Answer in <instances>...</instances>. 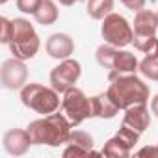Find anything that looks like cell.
I'll return each instance as SVG.
<instances>
[{
	"instance_id": "7a4b0ae2",
	"label": "cell",
	"mask_w": 158,
	"mask_h": 158,
	"mask_svg": "<svg viewBox=\"0 0 158 158\" xmlns=\"http://www.w3.org/2000/svg\"><path fill=\"white\" fill-rule=\"evenodd\" d=\"M106 93L119 110H127L134 104H147L151 89L136 74H117L110 78V88Z\"/></svg>"
},
{
	"instance_id": "30bf717a",
	"label": "cell",
	"mask_w": 158,
	"mask_h": 158,
	"mask_svg": "<svg viewBox=\"0 0 158 158\" xmlns=\"http://www.w3.org/2000/svg\"><path fill=\"white\" fill-rule=\"evenodd\" d=\"M45 50L50 58L54 60H67L71 58V54L74 52V41L69 34H63V32H58V34H52L48 35L47 43H45Z\"/></svg>"
},
{
	"instance_id": "ba28073f",
	"label": "cell",
	"mask_w": 158,
	"mask_h": 158,
	"mask_svg": "<svg viewBox=\"0 0 158 158\" xmlns=\"http://www.w3.org/2000/svg\"><path fill=\"white\" fill-rule=\"evenodd\" d=\"M0 82L6 89H23L28 84V67L19 58H10L0 67Z\"/></svg>"
},
{
	"instance_id": "6da1fadb",
	"label": "cell",
	"mask_w": 158,
	"mask_h": 158,
	"mask_svg": "<svg viewBox=\"0 0 158 158\" xmlns=\"http://www.w3.org/2000/svg\"><path fill=\"white\" fill-rule=\"evenodd\" d=\"M73 123L65 114H48L41 119H35L28 125V134L32 138L34 145H48V147H60L69 141Z\"/></svg>"
},
{
	"instance_id": "603a6c76",
	"label": "cell",
	"mask_w": 158,
	"mask_h": 158,
	"mask_svg": "<svg viewBox=\"0 0 158 158\" xmlns=\"http://www.w3.org/2000/svg\"><path fill=\"white\" fill-rule=\"evenodd\" d=\"M13 39V21H10L8 17L0 19V43L10 45Z\"/></svg>"
},
{
	"instance_id": "cb8c5ba5",
	"label": "cell",
	"mask_w": 158,
	"mask_h": 158,
	"mask_svg": "<svg viewBox=\"0 0 158 158\" xmlns=\"http://www.w3.org/2000/svg\"><path fill=\"white\" fill-rule=\"evenodd\" d=\"M43 0H17V10L26 13V15H34L37 11V8L41 6Z\"/></svg>"
},
{
	"instance_id": "ffe728a7",
	"label": "cell",
	"mask_w": 158,
	"mask_h": 158,
	"mask_svg": "<svg viewBox=\"0 0 158 158\" xmlns=\"http://www.w3.org/2000/svg\"><path fill=\"white\" fill-rule=\"evenodd\" d=\"M139 73H141L145 78H149V80L158 82V58L145 56V58L139 61Z\"/></svg>"
},
{
	"instance_id": "f546056e",
	"label": "cell",
	"mask_w": 158,
	"mask_h": 158,
	"mask_svg": "<svg viewBox=\"0 0 158 158\" xmlns=\"http://www.w3.org/2000/svg\"><path fill=\"white\" fill-rule=\"evenodd\" d=\"M8 2V0H0V4H6Z\"/></svg>"
},
{
	"instance_id": "2e32d148",
	"label": "cell",
	"mask_w": 158,
	"mask_h": 158,
	"mask_svg": "<svg viewBox=\"0 0 158 158\" xmlns=\"http://www.w3.org/2000/svg\"><path fill=\"white\" fill-rule=\"evenodd\" d=\"M134 48L151 56V58H158V39L156 35H141V34H134Z\"/></svg>"
},
{
	"instance_id": "484cf974",
	"label": "cell",
	"mask_w": 158,
	"mask_h": 158,
	"mask_svg": "<svg viewBox=\"0 0 158 158\" xmlns=\"http://www.w3.org/2000/svg\"><path fill=\"white\" fill-rule=\"evenodd\" d=\"M145 2H147V0H121V4H123L125 8L132 10V11L143 10V8H145Z\"/></svg>"
},
{
	"instance_id": "7c38bea8",
	"label": "cell",
	"mask_w": 158,
	"mask_h": 158,
	"mask_svg": "<svg viewBox=\"0 0 158 158\" xmlns=\"http://www.w3.org/2000/svg\"><path fill=\"white\" fill-rule=\"evenodd\" d=\"M136 71H139V61L136 58L134 52L130 50H123L117 48L115 60H114V67L110 69V76H117V74H136Z\"/></svg>"
},
{
	"instance_id": "8fae6325",
	"label": "cell",
	"mask_w": 158,
	"mask_h": 158,
	"mask_svg": "<svg viewBox=\"0 0 158 158\" xmlns=\"http://www.w3.org/2000/svg\"><path fill=\"white\" fill-rule=\"evenodd\" d=\"M121 125H127V127L134 128L136 132L143 134L151 125V114H149L147 104H134V106L127 108Z\"/></svg>"
},
{
	"instance_id": "44dd1931",
	"label": "cell",
	"mask_w": 158,
	"mask_h": 158,
	"mask_svg": "<svg viewBox=\"0 0 158 158\" xmlns=\"http://www.w3.org/2000/svg\"><path fill=\"white\" fill-rule=\"evenodd\" d=\"M67 143H73V145L82 147V149L89 151V154L93 152V138H91L88 132H84V130H73Z\"/></svg>"
},
{
	"instance_id": "5bb4252c",
	"label": "cell",
	"mask_w": 158,
	"mask_h": 158,
	"mask_svg": "<svg viewBox=\"0 0 158 158\" xmlns=\"http://www.w3.org/2000/svg\"><path fill=\"white\" fill-rule=\"evenodd\" d=\"M91 106H93V117L99 119H114L119 112L117 104L112 101L108 93H99L91 97Z\"/></svg>"
},
{
	"instance_id": "9a60e30c",
	"label": "cell",
	"mask_w": 158,
	"mask_h": 158,
	"mask_svg": "<svg viewBox=\"0 0 158 158\" xmlns=\"http://www.w3.org/2000/svg\"><path fill=\"white\" fill-rule=\"evenodd\" d=\"M60 17V11H58V6H56V0H43L41 6L37 8V11L34 13V19L37 24H43V26H50L58 21Z\"/></svg>"
},
{
	"instance_id": "f1b7e54d",
	"label": "cell",
	"mask_w": 158,
	"mask_h": 158,
	"mask_svg": "<svg viewBox=\"0 0 158 158\" xmlns=\"http://www.w3.org/2000/svg\"><path fill=\"white\" fill-rule=\"evenodd\" d=\"M58 4H61V6H74V4H78L80 0H56Z\"/></svg>"
},
{
	"instance_id": "4316f807",
	"label": "cell",
	"mask_w": 158,
	"mask_h": 158,
	"mask_svg": "<svg viewBox=\"0 0 158 158\" xmlns=\"http://www.w3.org/2000/svg\"><path fill=\"white\" fill-rule=\"evenodd\" d=\"M136 154L138 156H158V145H154V147H143Z\"/></svg>"
},
{
	"instance_id": "d4e9b609",
	"label": "cell",
	"mask_w": 158,
	"mask_h": 158,
	"mask_svg": "<svg viewBox=\"0 0 158 158\" xmlns=\"http://www.w3.org/2000/svg\"><path fill=\"white\" fill-rule=\"evenodd\" d=\"M86 154H89V151L78 147V145H73V143H67V147L63 151V156L65 158H69V156H86Z\"/></svg>"
},
{
	"instance_id": "9c48e42d",
	"label": "cell",
	"mask_w": 158,
	"mask_h": 158,
	"mask_svg": "<svg viewBox=\"0 0 158 158\" xmlns=\"http://www.w3.org/2000/svg\"><path fill=\"white\" fill-rule=\"evenodd\" d=\"M2 145H4V151L11 156H23L28 152L30 145L32 143V138L28 134V130H23V128H11L4 134L2 138Z\"/></svg>"
},
{
	"instance_id": "277c9868",
	"label": "cell",
	"mask_w": 158,
	"mask_h": 158,
	"mask_svg": "<svg viewBox=\"0 0 158 158\" xmlns=\"http://www.w3.org/2000/svg\"><path fill=\"white\" fill-rule=\"evenodd\" d=\"M21 102L26 108H30L41 115H48V114L58 112V108L61 104L60 93L52 86L47 88V86L37 84V82H30L21 89Z\"/></svg>"
},
{
	"instance_id": "d6986e66",
	"label": "cell",
	"mask_w": 158,
	"mask_h": 158,
	"mask_svg": "<svg viewBox=\"0 0 158 158\" xmlns=\"http://www.w3.org/2000/svg\"><path fill=\"white\" fill-rule=\"evenodd\" d=\"M115 54H117V47L104 43V45H101V47L97 48L95 58H97V61H99L101 67H104V69H112V67H114Z\"/></svg>"
},
{
	"instance_id": "ac0fdd59",
	"label": "cell",
	"mask_w": 158,
	"mask_h": 158,
	"mask_svg": "<svg viewBox=\"0 0 158 158\" xmlns=\"http://www.w3.org/2000/svg\"><path fill=\"white\" fill-rule=\"evenodd\" d=\"M130 151L132 149H128L117 136L110 138L104 143V147H102V154L104 156H110V158H128L130 156Z\"/></svg>"
},
{
	"instance_id": "8992f818",
	"label": "cell",
	"mask_w": 158,
	"mask_h": 158,
	"mask_svg": "<svg viewBox=\"0 0 158 158\" xmlns=\"http://www.w3.org/2000/svg\"><path fill=\"white\" fill-rule=\"evenodd\" d=\"M101 35L104 39V43L114 45L117 48H125L127 45L132 43L134 39V30L130 26V23L119 15V13H110L102 19V26H101Z\"/></svg>"
},
{
	"instance_id": "5b68a950",
	"label": "cell",
	"mask_w": 158,
	"mask_h": 158,
	"mask_svg": "<svg viewBox=\"0 0 158 158\" xmlns=\"http://www.w3.org/2000/svg\"><path fill=\"white\" fill-rule=\"evenodd\" d=\"M61 112L69 117V121L73 123V127H78L80 123H84L86 119L93 117L91 99L80 88L73 86L61 97Z\"/></svg>"
},
{
	"instance_id": "83f0119b",
	"label": "cell",
	"mask_w": 158,
	"mask_h": 158,
	"mask_svg": "<svg viewBox=\"0 0 158 158\" xmlns=\"http://www.w3.org/2000/svg\"><path fill=\"white\" fill-rule=\"evenodd\" d=\"M151 114L154 115V117H158V93L152 97V101H151Z\"/></svg>"
},
{
	"instance_id": "7402d4cb",
	"label": "cell",
	"mask_w": 158,
	"mask_h": 158,
	"mask_svg": "<svg viewBox=\"0 0 158 158\" xmlns=\"http://www.w3.org/2000/svg\"><path fill=\"white\" fill-rule=\"evenodd\" d=\"M128 149H134V145L138 143V139H139V132H136L134 128H130V127H127V125H121V128L117 130V134H115Z\"/></svg>"
},
{
	"instance_id": "4dcf8cb0",
	"label": "cell",
	"mask_w": 158,
	"mask_h": 158,
	"mask_svg": "<svg viewBox=\"0 0 158 158\" xmlns=\"http://www.w3.org/2000/svg\"><path fill=\"white\" fill-rule=\"evenodd\" d=\"M156 145H158V143H156Z\"/></svg>"
},
{
	"instance_id": "3957f363",
	"label": "cell",
	"mask_w": 158,
	"mask_h": 158,
	"mask_svg": "<svg viewBox=\"0 0 158 158\" xmlns=\"http://www.w3.org/2000/svg\"><path fill=\"white\" fill-rule=\"evenodd\" d=\"M8 47H10L11 54L23 61L32 60L39 52L41 41H39V35H37L34 24L28 19H23V17L13 19V39Z\"/></svg>"
},
{
	"instance_id": "52a82bcc",
	"label": "cell",
	"mask_w": 158,
	"mask_h": 158,
	"mask_svg": "<svg viewBox=\"0 0 158 158\" xmlns=\"http://www.w3.org/2000/svg\"><path fill=\"white\" fill-rule=\"evenodd\" d=\"M80 74H82L80 61L67 58V60H61L60 65H56L50 71V84L58 93H65L69 88H73L78 82Z\"/></svg>"
},
{
	"instance_id": "e0dca14e",
	"label": "cell",
	"mask_w": 158,
	"mask_h": 158,
	"mask_svg": "<svg viewBox=\"0 0 158 158\" xmlns=\"http://www.w3.org/2000/svg\"><path fill=\"white\" fill-rule=\"evenodd\" d=\"M114 11V0H88V15L95 21H102Z\"/></svg>"
},
{
	"instance_id": "4fadbf2b",
	"label": "cell",
	"mask_w": 158,
	"mask_h": 158,
	"mask_svg": "<svg viewBox=\"0 0 158 158\" xmlns=\"http://www.w3.org/2000/svg\"><path fill=\"white\" fill-rule=\"evenodd\" d=\"M158 30V13L151 10H139L134 17V34L141 35H156Z\"/></svg>"
}]
</instances>
